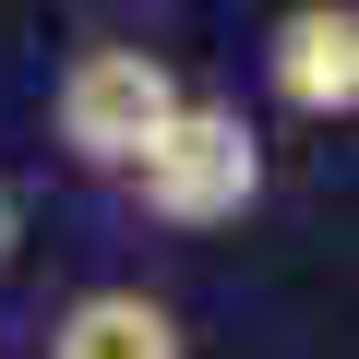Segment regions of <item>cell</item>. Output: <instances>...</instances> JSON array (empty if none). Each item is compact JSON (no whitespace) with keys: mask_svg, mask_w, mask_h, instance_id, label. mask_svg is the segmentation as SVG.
<instances>
[{"mask_svg":"<svg viewBox=\"0 0 359 359\" xmlns=\"http://www.w3.org/2000/svg\"><path fill=\"white\" fill-rule=\"evenodd\" d=\"M120 192H132L156 228H240V216L264 204V144H252L240 108L180 96V108L144 132V156L120 168Z\"/></svg>","mask_w":359,"mask_h":359,"instance_id":"6da1fadb","label":"cell"},{"mask_svg":"<svg viewBox=\"0 0 359 359\" xmlns=\"http://www.w3.org/2000/svg\"><path fill=\"white\" fill-rule=\"evenodd\" d=\"M180 96H192V84H180L156 48H84L72 72H60V96H48V132H60V156L72 168H96V180H120L132 156H144V132L180 108Z\"/></svg>","mask_w":359,"mask_h":359,"instance_id":"7a4b0ae2","label":"cell"},{"mask_svg":"<svg viewBox=\"0 0 359 359\" xmlns=\"http://www.w3.org/2000/svg\"><path fill=\"white\" fill-rule=\"evenodd\" d=\"M264 84H276L287 120H347V108H359V13H347V0H299V13H276Z\"/></svg>","mask_w":359,"mask_h":359,"instance_id":"3957f363","label":"cell"},{"mask_svg":"<svg viewBox=\"0 0 359 359\" xmlns=\"http://www.w3.org/2000/svg\"><path fill=\"white\" fill-rule=\"evenodd\" d=\"M36 359H192V335L156 287H84V299H60Z\"/></svg>","mask_w":359,"mask_h":359,"instance_id":"277c9868","label":"cell"},{"mask_svg":"<svg viewBox=\"0 0 359 359\" xmlns=\"http://www.w3.org/2000/svg\"><path fill=\"white\" fill-rule=\"evenodd\" d=\"M0 264H13V192H0Z\"/></svg>","mask_w":359,"mask_h":359,"instance_id":"5b68a950","label":"cell"}]
</instances>
